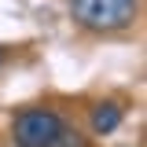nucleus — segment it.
Here are the masks:
<instances>
[{
  "instance_id": "f257e3e1",
  "label": "nucleus",
  "mask_w": 147,
  "mask_h": 147,
  "mask_svg": "<svg viewBox=\"0 0 147 147\" xmlns=\"http://www.w3.org/2000/svg\"><path fill=\"white\" fill-rule=\"evenodd\" d=\"M70 15L77 26L96 33H114L136 22L140 0H70Z\"/></svg>"
},
{
  "instance_id": "39448f33",
  "label": "nucleus",
  "mask_w": 147,
  "mask_h": 147,
  "mask_svg": "<svg viewBox=\"0 0 147 147\" xmlns=\"http://www.w3.org/2000/svg\"><path fill=\"white\" fill-rule=\"evenodd\" d=\"M0 63H4V52H0Z\"/></svg>"
},
{
  "instance_id": "7ed1b4c3",
  "label": "nucleus",
  "mask_w": 147,
  "mask_h": 147,
  "mask_svg": "<svg viewBox=\"0 0 147 147\" xmlns=\"http://www.w3.org/2000/svg\"><path fill=\"white\" fill-rule=\"evenodd\" d=\"M118 125H121V107H118V103H99V107H92V132L107 136V132H114Z\"/></svg>"
},
{
  "instance_id": "20e7f679",
  "label": "nucleus",
  "mask_w": 147,
  "mask_h": 147,
  "mask_svg": "<svg viewBox=\"0 0 147 147\" xmlns=\"http://www.w3.org/2000/svg\"><path fill=\"white\" fill-rule=\"evenodd\" d=\"M55 147H85V136H81V132H74V129H63V132H59V140H55Z\"/></svg>"
},
{
  "instance_id": "f03ea898",
  "label": "nucleus",
  "mask_w": 147,
  "mask_h": 147,
  "mask_svg": "<svg viewBox=\"0 0 147 147\" xmlns=\"http://www.w3.org/2000/svg\"><path fill=\"white\" fill-rule=\"evenodd\" d=\"M63 118L48 107H30L22 110L11 125V136H15V147H55L59 132H63Z\"/></svg>"
}]
</instances>
